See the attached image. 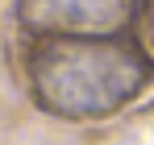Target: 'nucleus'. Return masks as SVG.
Masks as SVG:
<instances>
[{
	"label": "nucleus",
	"mask_w": 154,
	"mask_h": 145,
	"mask_svg": "<svg viewBox=\"0 0 154 145\" xmlns=\"http://www.w3.org/2000/svg\"><path fill=\"white\" fill-rule=\"evenodd\" d=\"M33 83L42 104L58 116H104L137 96L146 83V62L129 46L71 42L50 46L38 58Z\"/></svg>",
	"instance_id": "nucleus-1"
},
{
	"label": "nucleus",
	"mask_w": 154,
	"mask_h": 145,
	"mask_svg": "<svg viewBox=\"0 0 154 145\" xmlns=\"http://www.w3.org/2000/svg\"><path fill=\"white\" fill-rule=\"evenodd\" d=\"M133 13L129 0H21V21L46 33L100 37L121 29Z\"/></svg>",
	"instance_id": "nucleus-2"
}]
</instances>
